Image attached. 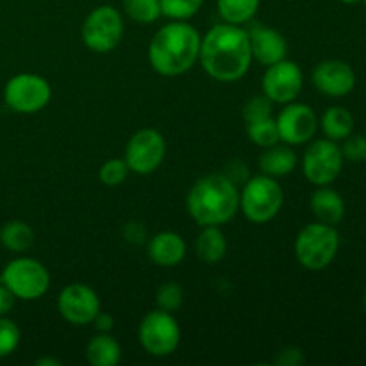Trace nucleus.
Returning a JSON list of instances; mask_svg holds the SVG:
<instances>
[{"label":"nucleus","mask_w":366,"mask_h":366,"mask_svg":"<svg viewBox=\"0 0 366 366\" xmlns=\"http://www.w3.org/2000/svg\"><path fill=\"white\" fill-rule=\"evenodd\" d=\"M199 61L214 81H239L252 64L249 31L227 21L214 25L200 39Z\"/></svg>","instance_id":"nucleus-1"},{"label":"nucleus","mask_w":366,"mask_h":366,"mask_svg":"<svg viewBox=\"0 0 366 366\" xmlns=\"http://www.w3.org/2000/svg\"><path fill=\"white\" fill-rule=\"evenodd\" d=\"M200 34L184 20H174L154 34L149 45L150 66L164 77L186 74L199 61Z\"/></svg>","instance_id":"nucleus-2"},{"label":"nucleus","mask_w":366,"mask_h":366,"mask_svg":"<svg viewBox=\"0 0 366 366\" xmlns=\"http://www.w3.org/2000/svg\"><path fill=\"white\" fill-rule=\"evenodd\" d=\"M193 220L202 227L227 224L239 209L238 184L225 174H209L199 179L186 197Z\"/></svg>","instance_id":"nucleus-3"},{"label":"nucleus","mask_w":366,"mask_h":366,"mask_svg":"<svg viewBox=\"0 0 366 366\" xmlns=\"http://www.w3.org/2000/svg\"><path fill=\"white\" fill-rule=\"evenodd\" d=\"M340 249V232L336 225L315 224L300 229L295 239L297 261L311 272L325 270L335 261Z\"/></svg>","instance_id":"nucleus-4"},{"label":"nucleus","mask_w":366,"mask_h":366,"mask_svg":"<svg viewBox=\"0 0 366 366\" xmlns=\"http://www.w3.org/2000/svg\"><path fill=\"white\" fill-rule=\"evenodd\" d=\"M285 202L282 186L270 175H256L247 179L239 193V207L252 224H267L277 217Z\"/></svg>","instance_id":"nucleus-5"},{"label":"nucleus","mask_w":366,"mask_h":366,"mask_svg":"<svg viewBox=\"0 0 366 366\" xmlns=\"http://www.w3.org/2000/svg\"><path fill=\"white\" fill-rule=\"evenodd\" d=\"M0 282L20 300H38L50 286L45 264L32 257H16L4 267Z\"/></svg>","instance_id":"nucleus-6"},{"label":"nucleus","mask_w":366,"mask_h":366,"mask_svg":"<svg viewBox=\"0 0 366 366\" xmlns=\"http://www.w3.org/2000/svg\"><path fill=\"white\" fill-rule=\"evenodd\" d=\"M124 36V18L113 6H99L82 24V41L97 54L114 50Z\"/></svg>","instance_id":"nucleus-7"},{"label":"nucleus","mask_w":366,"mask_h":366,"mask_svg":"<svg viewBox=\"0 0 366 366\" xmlns=\"http://www.w3.org/2000/svg\"><path fill=\"white\" fill-rule=\"evenodd\" d=\"M52 97L49 81L36 74H18L7 81L4 100L14 113L32 114L41 111Z\"/></svg>","instance_id":"nucleus-8"},{"label":"nucleus","mask_w":366,"mask_h":366,"mask_svg":"<svg viewBox=\"0 0 366 366\" xmlns=\"http://www.w3.org/2000/svg\"><path fill=\"white\" fill-rule=\"evenodd\" d=\"M139 343L156 357L170 356L181 343V327L174 315L167 311H150L139 324Z\"/></svg>","instance_id":"nucleus-9"},{"label":"nucleus","mask_w":366,"mask_h":366,"mask_svg":"<svg viewBox=\"0 0 366 366\" xmlns=\"http://www.w3.org/2000/svg\"><path fill=\"white\" fill-rule=\"evenodd\" d=\"M343 154L332 139H315L304 152V177L315 186H331L343 170Z\"/></svg>","instance_id":"nucleus-10"},{"label":"nucleus","mask_w":366,"mask_h":366,"mask_svg":"<svg viewBox=\"0 0 366 366\" xmlns=\"http://www.w3.org/2000/svg\"><path fill=\"white\" fill-rule=\"evenodd\" d=\"M164 154H167V143L163 134L156 129H142L129 139L124 159L129 170L147 175L161 167Z\"/></svg>","instance_id":"nucleus-11"},{"label":"nucleus","mask_w":366,"mask_h":366,"mask_svg":"<svg viewBox=\"0 0 366 366\" xmlns=\"http://www.w3.org/2000/svg\"><path fill=\"white\" fill-rule=\"evenodd\" d=\"M263 95L275 104H290L300 95L304 74L293 61L282 59L267 66L263 75Z\"/></svg>","instance_id":"nucleus-12"},{"label":"nucleus","mask_w":366,"mask_h":366,"mask_svg":"<svg viewBox=\"0 0 366 366\" xmlns=\"http://www.w3.org/2000/svg\"><path fill=\"white\" fill-rule=\"evenodd\" d=\"M279 131V139L286 145H304L311 142L318 129V118L313 107L307 104L290 102L275 118Z\"/></svg>","instance_id":"nucleus-13"},{"label":"nucleus","mask_w":366,"mask_h":366,"mask_svg":"<svg viewBox=\"0 0 366 366\" xmlns=\"http://www.w3.org/2000/svg\"><path fill=\"white\" fill-rule=\"evenodd\" d=\"M57 310L68 324L86 325L92 324L100 311V299L93 288L74 282L61 290L57 297Z\"/></svg>","instance_id":"nucleus-14"},{"label":"nucleus","mask_w":366,"mask_h":366,"mask_svg":"<svg viewBox=\"0 0 366 366\" xmlns=\"http://www.w3.org/2000/svg\"><path fill=\"white\" fill-rule=\"evenodd\" d=\"M313 84L322 95L342 99L356 88V74L345 61L327 59L315 66Z\"/></svg>","instance_id":"nucleus-15"},{"label":"nucleus","mask_w":366,"mask_h":366,"mask_svg":"<svg viewBox=\"0 0 366 366\" xmlns=\"http://www.w3.org/2000/svg\"><path fill=\"white\" fill-rule=\"evenodd\" d=\"M250 49H252V59L261 63L263 66L277 63V61L286 59L288 52V43L285 36L272 27L264 25H254L249 31Z\"/></svg>","instance_id":"nucleus-16"},{"label":"nucleus","mask_w":366,"mask_h":366,"mask_svg":"<svg viewBox=\"0 0 366 366\" xmlns=\"http://www.w3.org/2000/svg\"><path fill=\"white\" fill-rule=\"evenodd\" d=\"M186 256V243L177 232H157L149 242V257L157 267H177Z\"/></svg>","instance_id":"nucleus-17"},{"label":"nucleus","mask_w":366,"mask_h":366,"mask_svg":"<svg viewBox=\"0 0 366 366\" xmlns=\"http://www.w3.org/2000/svg\"><path fill=\"white\" fill-rule=\"evenodd\" d=\"M310 206L318 222L329 225H338L345 218V200L336 189L329 186H318L311 195Z\"/></svg>","instance_id":"nucleus-18"},{"label":"nucleus","mask_w":366,"mask_h":366,"mask_svg":"<svg viewBox=\"0 0 366 366\" xmlns=\"http://www.w3.org/2000/svg\"><path fill=\"white\" fill-rule=\"evenodd\" d=\"M297 167V154L293 152L292 145H275L267 147L264 152L259 157V168L264 175L270 177H282L288 175L290 172L295 170Z\"/></svg>","instance_id":"nucleus-19"},{"label":"nucleus","mask_w":366,"mask_h":366,"mask_svg":"<svg viewBox=\"0 0 366 366\" xmlns=\"http://www.w3.org/2000/svg\"><path fill=\"white\" fill-rule=\"evenodd\" d=\"M86 357L93 366H117L122 360V347L109 332H100L89 340Z\"/></svg>","instance_id":"nucleus-20"},{"label":"nucleus","mask_w":366,"mask_h":366,"mask_svg":"<svg viewBox=\"0 0 366 366\" xmlns=\"http://www.w3.org/2000/svg\"><path fill=\"white\" fill-rule=\"evenodd\" d=\"M197 256L200 261L207 264L218 263L225 257L227 252V239H225L224 232L217 225H207L202 229L195 242Z\"/></svg>","instance_id":"nucleus-21"},{"label":"nucleus","mask_w":366,"mask_h":366,"mask_svg":"<svg viewBox=\"0 0 366 366\" xmlns=\"http://www.w3.org/2000/svg\"><path fill=\"white\" fill-rule=\"evenodd\" d=\"M324 131L325 138L332 142H343L347 136L354 131V117L349 109L342 106H332L322 114V120L318 122Z\"/></svg>","instance_id":"nucleus-22"},{"label":"nucleus","mask_w":366,"mask_h":366,"mask_svg":"<svg viewBox=\"0 0 366 366\" xmlns=\"http://www.w3.org/2000/svg\"><path fill=\"white\" fill-rule=\"evenodd\" d=\"M34 231L29 224L21 220H13L4 224L0 229V243L11 252H25L34 243Z\"/></svg>","instance_id":"nucleus-23"},{"label":"nucleus","mask_w":366,"mask_h":366,"mask_svg":"<svg viewBox=\"0 0 366 366\" xmlns=\"http://www.w3.org/2000/svg\"><path fill=\"white\" fill-rule=\"evenodd\" d=\"M261 0H217L222 20L232 25L247 24L259 9Z\"/></svg>","instance_id":"nucleus-24"},{"label":"nucleus","mask_w":366,"mask_h":366,"mask_svg":"<svg viewBox=\"0 0 366 366\" xmlns=\"http://www.w3.org/2000/svg\"><path fill=\"white\" fill-rule=\"evenodd\" d=\"M247 134H249L250 142L256 143L257 147H263V149L281 142L279 139L277 124H275V120L272 117L261 118V120L247 124Z\"/></svg>","instance_id":"nucleus-25"},{"label":"nucleus","mask_w":366,"mask_h":366,"mask_svg":"<svg viewBox=\"0 0 366 366\" xmlns=\"http://www.w3.org/2000/svg\"><path fill=\"white\" fill-rule=\"evenodd\" d=\"M124 11L138 24H152L161 16L159 0H124Z\"/></svg>","instance_id":"nucleus-26"},{"label":"nucleus","mask_w":366,"mask_h":366,"mask_svg":"<svg viewBox=\"0 0 366 366\" xmlns=\"http://www.w3.org/2000/svg\"><path fill=\"white\" fill-rule=\"evenodd\" d=\"M161 14L172 20H188L195 16L202 7L204 0H159Z\"/></svg>","instance_id":"nucleus-27"},{"label":"nucleus","mask_w":366,"mask_h":366,"mask_svg":"<svg viewBox=\"0 0 366 366\" xmlns=\"http://www.w3.org/2000/svg\"><path fill=\"white\" fill-rule=\"evenodd\" d=\"M182 300H184V292L177 282H164L156 293L157 307L161 311H167V313H175L181 307Z\"/></svg>","instance_id":"nucleus-28"},{"label":"nucleus","mask_w":366,"mask_h":366,"mask_svg":"<svg viewBox=\"0 0 366 366\" xmlns=\"http://www.w3.org/2000/svg\"><path fill=\"white\" fill-rule=\"evenodd\" d=\"M20 345V329L13 320L0 317V360L11 356Z\"/></svg>","instance_id":"nucleus-29"},{"label":"nucleus","mask_w":366,"mask_h":366,"mask_svg":"<svg viewBox=\"0 0 366 366\" xmlns=\"http://www.w3.org/2000/svg\"><path fill=\"white\" fill-rule=\"evenodd\" d=\"M129 172L131 170H129L125 159L113 157V159H107L106 163L100 167L99 177L106 186H118V184H122L125 179H127Z\"/></svg>","instance_id":"nucleus-30"},{"label":"nucleus","mask_w":366,"mask_h":366,"mask_svg":"<svg viewBox=\"0 0 366 366\" xmlns=\"http://www.w3.org/2000/svg\"><path fill=\"white\" fill-rule=\"evenodd\" d=\"M343 154V159L352 161V163H363L366 161V136L350 134L343 139V145L340 147Z\"/></svg>","instance_id":"nucleus-31"},{"label":"nucleus","mask_w":366,"mask_h":366,"mask_svg":"<svg viewBox=\"0 0 366 366\" xmlns=\"http://www.w3.org/2000/svg\"><path fill=\"white\" fill-rule=\"evenodd\" d=\"M267 117H272V100L267 99L264 95L252 97V99L245 104V107H243V118H245L247 124L261 120V118Z\"/></svg>","instance_id":"nucleus-32"},{"label":"nucleus","mask_w":366,"mask_h":366,"mask_svg":"<svg viewBox=\"0 0 366 366\" xmlns=\"http://www.w3.org/2000/svg\"><path fill=\"white\" fill-rule=\"evenodd\" d=\"M125 239L131 243H145L147 242V229L139 222H131L124 229Z\"/></svg>","instance_id":"nucleus-33"},{"label":"nucleus","mask_w":366,"mask_h":366,"mask_svg":"<svg viewBox=\"0 0 366 366\" xmlns=\"http://www.w3.org/2000/svg\"><path fill=\"white\" fill-rule=\"evenodd\" d=\"M275 363L282 365V366H299L304 363V354H302V350H299V349L281 350V354H279V357Z\"/></svg>","instance_id":"nucleus-34"},{"label":"nucleus","mask_w":366,"mask_h":366,"mask_svg":"<svg viewBox=\"0 0 366 366\" xmlns=\"http://www.w3.org/2000/svg\"><path fill=\"white\" fill-rule=\"evenodd\" d=\"M14 300H16V297L0 282V317H6V315L13 310Z\"/></svg>","instance_id":"nucleus-35"},{"label":"nucleus","mask_w":366,"mask_h":366,"mask_svg":"<svg viewBox=\"0 0 366 366\" xmlns=\"http://www.w3.org/2000/svg\"><path fill=\"white\" fill-rule=\"evenodd\" d=\"M113 322H114L113 317H111L109 313H102V311H99V313H97V317L93 318L92 324L95 325L97 331L109 332L111 329H113Z\"/></svg>","instance_id":"nucleus-36"},{"label":"nucleus","mask_w":366,"mask_h":366,"mask_svg":"<svg viewBox=\"0 0 366 366\" xmlns=\"http://www.w3.org/2000/svg\"><path fill=\"white\" fill-rule=\"evenodd\" d=\"M38 366H59L61 361L56 360V357H43V360L36 361Z\"/></svg>","instance_id":"nucleus-37"},{"label":"nucleus","mask_w":366,"mask_h":366,"mask_svg":"<svg viewBox=\"0 0 366 366\" xmlns=\"http://www.w3.org/2000/svg\"><path fill=\"white\" fill-rule=\"evenodd\" d=\"M340 2H343V4H357V2H363V0H340Z\"/></svg>","instance_id":"nucleus-38"},{"label":"nucleus","mask_w":366,"mask_h":366,"mask_svg":"<svg viewBox=\"0 0 366 366\" xmlns=\"http://www.w3.org/2000/svg\"><path fill=\"white\" fill-rule=\"evenodd\" d=\"M365 310H366V292H365Z\"/></svg>","instance_id":"nucleus-39"},{"label":"nucleus","mask_w":366,"mask_h":366,"mask_svg":"<svg viewBox=\"0 0 366 366\" xmlns=\"http://www.w3.org/2000/svg\"><path fill=\"white\" fill-rule=\"evenodd\" d=\"M363 4H365V7H366V0H363Z\"/></svg>","instance_id":"nucleus-40"}]
</instances>
